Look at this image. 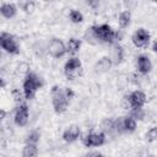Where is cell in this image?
I'll return each instance as SVG.
<instances>
[{
	"mask_svg": "<svg viewBox=\"0 0 157 157\" xmlns=\"http://www.w3.org/2000/svg\"><path fill=\"white\" fill-rule=\"evenodd\" d=\"M43 87V80L33 71H29L25 78H23V83H22V92L26 99H32L34 98L37 91L39 88Z\"/></svg>",
	"mask_w": 157,
	"mask_h": 157,
	"instance_id": "obj_1",
	"label": "cell"
},
{
	"mask_svg": "<svg viewBox=\"0 0 157 157\" xmlns=\"http://www.w3.org/2000/svg\"><path fill=\"white\" fill-rule=\"evenodd\" d=\"M94 36L98 43H107V44H115V31L108 23H101L92 26Z\"/></svg>",
	"mask_w": 157,
	"mask_h": 157,
	"instance_id": "obj_2",
	"label": "cell"
},
{
	"mask_svg": "<svg viewBox=\"0 0 157 157\" xmlns=\"http://www.w3.org/2000/svg\"><path fill=\"white\" fill-rule=\"evenodd\" d=\"M69 102H70V99L66 97L65 91L63 88H60L59 86H53L52 103H53V108H54L55 113H58V114L64 113L69 107Z\"/></svg>",
	"mask_w": 157,
	"mask_h": 157,
	"instance_id": "obj_3",
	"label": "cell"
},
{
	"mask_svg": "<svg viewBox=\"0 0 157 157\" xmlns=\"http://www.w3.org/2000/svg\"><path fill=\"white\" fill-rule=\"evenodd\" d=\"M0 45L6 53H9L11 55H16V54L20 53V45H18L16 38L12 34L7 33V32H1V34H0Z\"/></svg>",
	"mask_w": 157,
	"mask_h": 157,
	"instance_id": "obj_4",
	"label": "cell"
},
{
	"mask_svg": "<svg viewBox=\"0 0 157 157\" xmlns=\"http://www.w3.org/2000/svg\"><path fill=\"white\" fill-rule=\"evenodd\" d=\"M81 71H82V64L81 60L76 56L70 58L64 65V74L69 80H74L77 76H80Z\"/></svg>",
	"mask_w": 157,
	"mask_h": 157,
	"instance_id": "obj_5",
	"label": "cell"
},
{
	"mask_svg": "<svg viewBox=\"0 0 157 157\" xmlns=\"http://www.w3.org/2000/svg\"><path fill=\"white\" fill-rule=\"evenodd\" d=\"M47 49L48 53L55 59H60L66 54V44H64L60 38H52Z\"/></svg>",
	"mask_w": 157,
	"mask_h": 157,
	"instance_id": "obj_6",
	"label": "cell"
},
{
	"mask_svg": "<svg viewBox=\"0 0 157 157\" xmlns=\"http://www.w3.org/2000/svg\"><path fill=\"white\" fill-rule=\"evenodd\" d=\"M105 134L99 131V132H88L82 137V142L86 147H99L105 144Z\"/></svg>",
	"mask_w": 157,
	"mask_h": 157,
	"instance_id": "obj_7",
	"label": "cell"
},
{
	"mask_svg": "<svg viewBox=\"0 0 157 157\" xmlns=\"http://www.w3.org/2000/svg\"><path fill=\"white\" fill-rule=\"evenodd\" d=\"M29 118V108L26 103H20L15 110L13 115V121L17 126H25L28 123Z\"/></svg>",
	"mask_w": 157,
	"mask_h": 157,
	"instance_id": "obj_8",
	"label": "cell"
},
{
	"mask_svg": "<svg viewBox=\"0 0 157 157\" xmlns=\"http://www.w3.org/2000/svg\"><path fill=\"white\" fill-rule=\"evenodd\" d=\"M150 33L145 29V28H139L137 31L134 32L132 37H131V40L134 43L135 47L137 48H145L150 43Z\"/></svg>",
	"mask_w": 157,
	"mask_h": 157,
	"instance_id": "obj_9",
	"label": "cell"
},
{
	"mask_svg": "<svg viewBox=\"0 0 157 157\" xmlns=\"http://www.w3.org/2000/svg\"><path fill=\"white\" fill-rule=\"evenodd\" d=\"M128 98H129L131 109L132 108H144V105L146 103V94L140 90H135L131 93H129Z\"/></svg>",
	"mask_w": 157,
	"mask_h": 157,
	"instance_id": "obj_10",
	"label": "cell"
},
{
	"mask_svg": "<svg viewBox=\"0 0 157 157\" xmlns=\"http://www.w3.org/2000/svg\"><path fill=\"white\" fill-rule=\"evenodd\" d=\"M136 67H137L140 74L147 75L152 70V63H151V60H150V58L147 55L140 54L136 58Z\"/></svg>",
	"mask_w": 157,
	"mask_h": 157,
	"instance_id": "obj_11",
	"label": "cell"
},
{
	"mask_svg": "<svg viewBox=\"0 0 157 157\" xmlns=\"http://www.w3.org/2000/svg\"><path fill=\"white\" fill-rule=\"evenodd\" d=\"M81 135V129L78 128V125H70L69 128L65 129V131L63 132V140L67 144H72L75 142Z\"/></svg>",
	"mask_w": 157,
	"mask_h": 157,
	"instance_id": "obj_12",
	"label": "cell"
},
{
	"mask_svg": "<svg viewBox=\"0 0 157 157\" xmlns=\"http://www.w3.org/2000/svg\"><path fill=\"white\" fill-rule=\"evenodd\" d=\"M113 61L110 59V56H102L96 64H94V71L98 72V74H104V72H108L112 66H113Z\"/></svg>",
	"mask_w": 157,
	"mask_h": 157,
	"instance_id": "obj_13",
	"label": "cell"
},
{
	"mask_svg": "<svg viewBox=\"0 0 157 157\" xmlns=\"http://www.w3.org/2000/svg\"><path fill=\"white\" fill-rule=\"evenodd\" d=\"M0 12L5 18H12V17L16 16L17 6L12 2H4V4H1Z\"/></svg>",
	"mask_w": 157,
	"mask_h": 157,
	"instance_id": "obj_14",
	"label": "cell"
},
{
	"mask_svg": "<svg viewBox=\"0 0 157 157\" xmlns=\"http://www.w3.org/2000/svg\"><path fill=\"white\" fill-rule=\"evenodd\" d=\"M112 61L114 65H119L120 63H123L124 60V49L121 45H119L118 43L114 44V48L112 50V56H110Z\"/></svg>",
	"mask_w": 157,
	"mask_h": 157,
	"instance_id": "obj_15",
	"label": "cell"
},
{
	"mask_svg": "<svg viewBox=\"0 0 157 157\" xmlns=\"http://www.w3.org/2000/svg\"><path fill=\"white\" fill-rule=\"evenodd\" d=\"M123 126H124V131H125L126 134L134 132V131L136 130V126H137L136 119H135L134 117H131L130 114L123 117Z\"/></svg>",
	"mask_w": 157,
	"mask_h": 157,
	"instance_id": "obj_16",
	"label": "cell"
},
{
	"mask_svg": "<svg viewBox=\"0 0 157 157\" xmlns=\"http://www.w3.org/2000/svg\"><path fill=\"white\" fill-rule=\"evenodd\" d=\"M39 150L36 144H26L22 148L21 157H38Z\"/></svg>",
	"mask_w": 157,
	"mask_h": 157,
	"instance_id": "obj_17",
	"label": "cell"
},
{
	"mask_svg": "<svg viewBox=\"0 0 157 157\" xmlns=\"http://www.w3.org/2000/svg\"><path fill=\"white\" fill-rule=\"evenodd\" d=\"M118 22H119V26L120 28H128L130 26V22H131V12L129 10H124L119 13V17H118Z\"/></svg>",
	"mask_w": 157,
	"mask_h": 157,
	"instance_id": "obj_18",
	"label": "cell"
},
{
	"mask_svg": "<svg viewBox=\"0 0 157 157\" xmlns=\"http://www.w3.org/2000/svg\"><path fill=\"white\" fill-rule=\"evenodd\" d=\"M81 44H82L81 39L70 38V39L67 40V43H66V53H69V54H75V53H77V52L80 50V48H81Z\"/></svg>",
	"mask_w": 157,
	"mask_h": 157,
	"instance_id": "obj_19",
	"label": "cell"
},
{
	"mask_svg": "<svg viewBox=\"0 0 157 157\" xmlns=\"http://www.w3.org/2000/svg\"><path fill=\"white\" fill-rule=\"evenodd\" d=\"M113 125H114V119L112 118H107L102 121L101 124V129H102V132H104L105 135H114V130H113Z\"/></svg>",
	"mask_w": 157,
	"mask_h": 157,
	"instance_id": "obj_20",
	"label": "cell"
},
{
	"mask_svg": "<svg viewBox=\"0 0 157 157\" xmlns=\"http://www.w3.org/2000/svg\"><path fill=\"white\" fill-rule=\"evenodd\" d=\"M69 18H70V21H71L72 23H81V22L83 21V15H82L81 11L72 9V10H70V12H69Z\"/></svg>",
	"mask_w": 157,
	"mask_h": 157,
	"instance_id": "obj_21",
	"label": "cell"
},
{
	"mask_svg": "<svg viewBox=\"0 0 157 157\" xmlns=\"http://www.w3.org/2000/svg\"><path fill=\"white\" fill-rule=\"evenodd\" d=\"M113 130H114V135H121V134H125V131H124V126H123V117H119V118H115V119H114Z\"/></svg>",
	"mask_w": 157,
	"mask_h": 157,
	"instance_id": "obj_22",
	"label": "cell"
},
{
	"mask_svg": "<svg viewBox=\"0 0 157 157\" xmlns=\"http://www.w3.org/2000/svg\"><path fill=\"white\" fill-rule=\"evenodd\" d=\"M39 140H40V132L38 130H32L26 137V144H36L37 145L39 142Z\"/></svg>",
	"mask_w": 157,
	"mask_h": 157,
	"instance_id": "obj_23",
	"label": "cell"
},
{
	"mask_svg": "<svg viewBox=\"0 0 157 157\" xmlns=\"http://www.w3.org/2000/svg\"><path fill=\"white\" fill-rule=\"evenodd\" d=\"M85 39L90 43V44H98V40H97V38H96V36H94V32H93V29H92V27H90L86 32H85Z\"/></svg>",
	"mask_w": 157,
	"mask_h": 157,
	"instance_id": "obj_24",
	"label": "cell"
},
{
	"mask_svg": "<svg viewBox=\"0 0 157 157\" xmlns=\"http://www.w3.org/2000/svg\"><path fill=\"white\" fill-rule=\"evenodd\" d=\"M145 137H146V140H147L148 142H153V141H156V140H157V126H152V128H150V129L147 130Z\"/></svg>",
	"mask_w": 157,
	"mask_h": 157,
	"instance_id": "obj_25",
	"label": "cell"
},
{
	"mask_svg": "<svg viewBox=\"0 0 157 157\" xmlns=\"http://www.w3.org/2000/svg\"><path fill=\"white\" fill-rule=\"evenodd\" d=\"M130 115L134 117L136 120H141L145 117V110L144 108H132L130 109Z\"/></svg>",
	"mask_w": 157,
	"mask_h": 157,
	"instance_id": "obj_26",
	"label": "cell"
},
{
	"mask_svg": "<svg viewBox=\"0 0 157 157\" xmlns=\"http://www.w3.org/2000/svg\"><path fill=\"white\" fill-rule=\"evenodd\" d=\"M11 94H12V97H13V99H15V102H17V103H22V98H23V92H21L20 90H17V88H15V90H12L11 91Z\"/></svg>",
	"mask_w": 157,
	"mask_h": 157,
	"instance_id": "obj_27",
	"label": "cell"
},
{
	"mask_svg": "<svg viewBox=\"0 0 157 157\" xmlns=\"http://www.w3.org/2000/svg\"><path fill=\"white\" fill-rule=\"evenodd\" d=\"M20 6H21V9H22L23 11L31 12V11L34 9V2H32V1H26V2H22Z\"/></svg>",
	"mask_w": 157,
	"mask_h": 157,
	"instance_id": "obj_28",
	"label": "cell"
},
{
	"mask_svg": "<svg viewBox=\"0 0 157 157\" xmlns=\"http://www.w3.org/2000/svg\"><path fill=\"white\" fill-rule=\"evenodd\" d=\"M64 91H65V94H66V97L69 98V99H71V98H74V96H75V92L71 90V88H69V87H66V88H64Z\"/></svg>",
	"mask_w": 157,
	"mask_h": 157,
	"instance_id": "obj_29",
	"label": "cell"
},
{
	"mask_svg": "<svg viewBox=\"0 0 157 157\" xmlns=\"http://www.w3.org/2000/svg\"><path fill=\"white\" fill-rule=\"evenodd\" d=\"M85 157H104V156L102 153H99V152H90Z\"/></svg>",
	"mask_w": 157,
	"mask_h": 157,
	"instance_id": "obj_30",
	"label": "cell"
},
{
	"mask_svg": "<svg viewBox=\"0 0 157 157\" xmlns=\"http://www.w3.org/2000/svg\"><path fill=\"white\" fill-rule=\"evenodd\" d=\"M152 48H153V52L157 54V39L153 42V47H152Z\"/></svg>",
	"mask_w": 157,
	"mask_h": 157,
	"instance_id": "obj_31",
	"label": "cell"
},
{
	"mask_svg": "<svg viewBox=\"0 0 157 157\" xmlns=\"http://www.w3.org/2000/svg\"><path fill=\"white\" fill-rule=\"evenodd\" d=\"M0 113H1V117H0V118H1V119H5V117H6V112H5L4 109H1Z\"/></svg>",
	"mask_w": 157,
	"mask_h": 157,
	"instance_id": "obj_32",
	"label": "cell"
},
{
	"mask_svg": "<svg viewBox=\"0 0 157 157\" xmlns=\"http://www.w3.org/2000/svg\"><path fill=\"white\" fill-rule=\"evenodd\" d=\"M148 157H153V156H148Z\"/></svg>",
	"mask_w": 157,
	"mask_h": 157,
	"instance_id": "obj_33",
	"label": "cell"
},
{
	"mask_svg": "<svg viewBox=\"0 0 157 157\" xmlns=\"http://www.w3.org/2000/svg\"><path fill=\"white\" fill-rule=\"evenodd\" d=\"M53 157H55V156H53Z\"/></svg>",
	"mask_w": 157,
	"mask_h": 157,
	"instance_id": "obj_34",
	"label": "cell"
}]
</instances>
